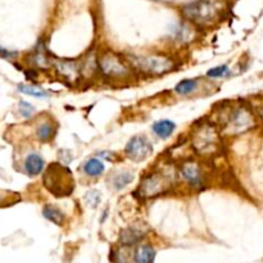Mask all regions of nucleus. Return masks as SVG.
<instances>
[{
	"label": "nucleus",
	"instance_id": "412c9836",
	"mask_svg": "<svg viewBox=\"0 0 263 263\" xmlns=\"http://www.w3.org/2000/svg\"><path fill=\"white\" fill-rule=\"evenodd\" d=\"M19 92L26 95H30V96H34V98H48L49 96V92L44 90L43 87H39L36 85H19L18 86Z\"/></svg>",
	"mask_w": 263,
	"mask_h": 263
},
{
	"label": "nucleus",
	"instance_id": "423d86ee",
	"mask_svg": "<svg viewBox=\"0 0 263 263\" xmlns=\"http://www.w3.org/2000/svg\"><path fill=\"white\" fill-rule=\"evenodd\" d=\"M174 175L167 169L152 171L141 177L139 185V194L141 198H155L160 194L167 193L174 184Z\"/></svg>",
	"mask_w": 263,
	"mask_h": 263
},
{
	"label": "nucleus",
	"instance_id": "4468645a",
	"mask_svg": "<svg viewBox=\"0 0 263 263\" xmlns=\"http://www.w3.org/2000/svg\"><path fill=\"white\" fill-rule=\"evenodd\" d=\"M84 174L89 177H99L104 174V163L99 158H89L86 162L84 163Z\"/></svg>",
	"mask_w": 263,
	"mask_h": 263
},
{
	"label": "nucleus",
	"instance_id": "dca6fc26",
	"mask_svg": "<svg viewBox=\"0 0 263 263\" xmlns=\"http://www.w3.org/2000/svg\"><path fill=\"white\" fill-rule=\"evenodd\" d=\"M134 181V174L128 171H119L114 174L111 179V184L114 190L121 191L125 187H127Z\"/></svg>",
	"mask_w": 263,
	"mask_h": 263
},
{
	"label": "nucleus",
	"instance_id": "7ed1b4c3",
	"mask_svg": "<svg viewBox=\"0 0 263 263\" xmlns=\"http://www.w3.org/2000/svg\"><path fill=\"white\" fill-rule=\"evenodd\" d=\"M255 117L252 109L245 104H238L225 111L222 118L223 133L227 135H242L255 126Z\"/></svg>",
	"mask_w": 263,
	"mask_h": 263
},
{
	"label": "nucleus",
	"instance_id": "5701e85b",
	"mask_svg": "<svg viewBox=\"0 0 263 263\" xmlns=\"http://www.w3.org/2000/svg\"><path fill=\"white\" fill-rule=\"evenodd\" d=\"M85 202H86L90 207L95 208V207H98V204L101 203V194H99V191H96V190L87 191V194L85 195Z\"/></svg>",
	"mask_w": 263,
	"mask_h": 263
},
{
	"label": "nucleus",
	"instance_id": "4be33fe9",
	"mask_svg": "<svg viewBox=\"0 0 263 263\" xmlns=\"http://www.w3.org/2000/svg\"><path fill=\"white\" fill-rule=\"evenodd\" d=\"M230 75L231 70L227 64H220L207 71V77L209 79H222V77H228Z\"/></svg>",
	"mask_w": 263,
	"mask_h": 263
},
{
	"label": "nucleus",
	"instance_id": "20e7f679",
	"mask_svg": "<svg viewBox=\"0 0 263 263\" xmlns=\"http://www.w3.org/2000/svg\"><path fill=\"white\" fill-rule=\"evenodd\" d=\"M191 144L194 150L201 155H212L220 149L221 139L216 123L204 121L198 123L193 130Z\"/></svg>",
	"mask_w": 263,
	"mask_h": 263
},
{
	"label": "nucleus",
	"instance_id": "6e6552de",
	"mask_svg": "<svg viewBox=\"0 0 263 263\" xmlns=\"http://www.w3.org/2000/svg\"><path fill=\"white\" fill-rule=\"evenodd\" d=\"M179 174L182 181L194 190L203 189L207 182L203 166L198 160H185L180 167Z\"/></svg>",
	"mask_w": 263,
	"mask_h": 263
},
{
	"label": "nucleus",
	"instance_id": "f8f14e48",
	"mask_svg": "<svg viewBox=\"0 0 263 263\" xmlns=\"http://www.w3.org/2000/svg\"><path fill=\"white\" fill-rule=\"evenodd\" d=\"M45 167V160L39 153H30L25 159V171L28 176H38Z\"/></svg>",
	"mask_w": 263,
	"mask_h": 263
},
{
	"label": "nucleus",
	"instance_id": "f257e3e1",
	"mask_svg": "<svg viewBox=\"0 0 263 263\" xmlns=\"http://www.w3.org/2000/svg\"><path fill=\"white\" fill-rule=\"evenodd\" d=\"M225 13V4L221 0H194L182 7V16L196 26H213Z\"/></svg>",
	"mask_w": 263,
	"mask_h": 263
},
{
	"label": "nucleus",
	"instance_id": "2eb2a0df",
	"mask_svg": "<svg viewBox=\"0 0 263 263\" xmlns=\"http://www.w3.org/2000/svg\"><path fill=\"white\" fill-rule=\"evenodd\" d=\"M43 216L50 222L55 223V225L60 226L64 223L65 216L58 207L53 206V204H46L43 208Z\"/></svg>",
	"mask_w": 263,
	"mask_h": 263
},
{
	"label": "nucleus",
	"instance_id": "6ab92c4d",
	"mask_svg": "<svg viewBox=\"0 0 263 263\" xmlns=\"http://www.w3.org/2000/svg\"><path fill=\"white\" fill-rule=\"evenodd\" d=\"M198 86H199V80L186 79V80H181V81L175 86L174 90L177 95H182V96H185V95H189L191 94V92L195 91V90L198 89Z\"/></svg>",
	"mask_w": 263,
	"mask_h": 263
},
{
	"label": "nucleus",
	"instance_id": "9b49d317",
	"mask_svg": "<svg viewBox=\"0 0 263 263\" xmlns=\"http://www.w3.org/2000/svg\"><path fill=\"white\" fill-rule=\"evenodd\" d=\"M195 34L191 26L186 25L184 22H179L175 23L171 28H170V39L174 43L177 44H187L193 40Z\"/></svg>",
	"mask_w": 263,
	"mask_h": 263
},
{
	"label": "nucleus",
	"instance_id": "aec40b11",
	"mask_svg": "<svg viewBox=\"0 0 263 263\" xmlns=\"http://www.w3.org/2000/svg\"><path fill=\"white\" fill-rule=\"evenodd\" d=\"M155 252L150 245H140L135 250V263H152L154 259Z\"/></svg>",
	"mask_w": 263,
	"mask_h": 263
},
{
	"label": "nucleus",
	"instance_id": "1a4fd4ad",
	"mask_svg": "<svg viewBox=\"0 0 263 263\" xmlns=\"http://www.w3.org/2000/svg\"><path fill=\"white\" fill-rule=\"evenodd\" d=\"M154 152L153 144L145 135H135L130 139L125 148V155L130 160L140 163L148 159Z\"/></svg>",
	"mask_w": 263,
	"mask_h": 263
},
{
	"label": "nucleus",
	"instance_id": "a211bd4d",
	"mask_svg": "<svg viewBox=\"0 0 263 263\" xmlns=\"http://www.w3.org/2000/svg\"><path fill=\"white\" fill-rule=\"evenodd\" d=\"M55 130H57V127L53 125L52 121H45V122H41L38 126L36 135H38L39 140L43 141V143H46V141L52 140L53 136L55 135Z\"/></svg>",
	"mask_w": 263,
	"mask_h": 263
},
{
	"label": "nucleus",
	"instance_id": "393cba45",
	"mask_svg": "<svg viewBox=\"0 0 263 263\" xmlns=\"http://www.w3.org/2000/svg\"><path fill=\"white\" fill-rule=\"evenodd\" d=\"M259 117H260V119H262V122H263V106H262V108L259 109Z\"/></svg>",
	"mask_w": 263,
	"mask_h": 263
},
{
	"label": "nucleus",
	"instance_id": "b1692460",
	"mask_svg": "<svg viewBox=\"0 0 263 263\" xmlns=\"http://www.w3.org/2000/svg\"><path fill=\"white\" fill-rule=\"evenodd\" d=\"M19 108V113L25 118H30L34 113H35V107L32 104H30L28 102H21L18 106Z\"/></svg>",
	"mask_w": 263,
	"mask_h": 263
},
{
	"label": "nucleus",
	"instance_id": "f03ea898",
	"mask_svg": "<svg viewBox=\"0 0 263 263\" xmlns=\"http://www.w3.org/2000/svg\"><path fill=\"white\" fill-rule=\"evenodd\" d=\"M98 71L104 79L113 82L128 81L134 76L133 65L111 50H106L98 57Z\"/></svg>",
	"mask_w": 263,
	"mask_h": 263
},
{
	"label": "nucleus",
	"instance_id": "39448f33",
	"mask_svg": "<svg viewBox=\"0 0 263 263\" xmlns=\"http://www.w3.org/2000/svg\"><path fill=\"white\" fill-rule=\"evenodd\" d=\"M130 64L134 70L148 76H160L174 71V58L163 54H147V55H133Z\"/></svg>",
	"mask_w": 263,
	"mask_h": 263
},
{
	"label": "nucleus",
	"instance_id": "0eeeda50",
	"mask_svg": "<svg viewBox=\"0 0 263 263\" xmlns=\"http://www.w3.org/2000/svg\"><path fill=\"white\" fill-rule=\"evenodd\" d=\"M44 185L54 195H70L74 190V177L70 170L59 163H53L48 167L44 175Z\"/></svg>",
	"mask_w": 263,
	"mask_h": 263
},
{
	"label": "nucleus",
	"instance_id": "ddd939ff",
	"mask_svg": "<svg viewBox=\"0 0 263 263\" xmlns=\"http://www.w3.org/2000/svg\"><path fill=\"white\" fill-rule=\"evenodd\" d=\"M176 130V123L171 119H159L157 122L153 123L152 131L154 135H157L159 139H169Z\"/></svg>",
	"mask_w": 263,
	"mask_h": 263
},
{
	"label": "nucleus",
	"instance_id": "9d476101",
	"mask_svg": "<svg viewBox=\"0 0 263 263\" xmlns=\"http://www.w3.org/2000/svg\"><path fill=\"white\" fill-rule=\"evenodd\" d=\"M52 67L54 68L58 76L63 79V81L70 82V84L79 82L84 77L81 60L54 59Z\"/></svg>",
	"mask_w": 263,
	"mask_h": 263
},
{
	"label": "nucleus",
	"instance_id": "f3484780",
	"mask_svg": "<svg viewBox=\"0 0 263 263\" xmlns=\"http://www.w3.org/2000/svg\"><path fill=\"white\" fill-rule=\"evenodd\" d=\"M144 238V233L135 227H128L121 233V243L123 245H135Z\"/></svg>",
	"mask_w": 263,
	"mask_h": 263
}]
</instances>
